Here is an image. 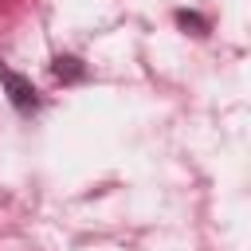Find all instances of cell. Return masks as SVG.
I'll use <instances>...</instances> for the list:
<instances>
[{"instance_id":"cell-2","label":"cell","mask_w":251,"mask_h":251,"mask_svg":"<svg viewBox=\"0 0 251 251\" xmlns=\"http://www.w3.org/2000/svg\"><path fill=\"white\" fill-rule=\"evenodd\" d=\"M55 75L59 78H82V67H78V59H55Z\"/></svg>"},{"instance_id":"cell-1","label":"cell","mask_w":251,"mask_h":251,"mask_svg":"<svg viewBox=\"0 0 251 251\" xmlns=\"http://www.w3.org/2000/svg\"><path fill=\"white\" fill-rule=\"evenodd\" d=\"M0 82H4V90H8V102H12L20 114H35V110H39V90L31 86V78H24V75H16L12 67L0 63Z\"/></svg>"},{"instance_id":"cell-3","label":"cell","mask_w":251,"mask_h":251,"mask_svg":"<svg viewBox=\"0 0 251 251\" xmlns=\"http://www.w3.org/2000/svg\"><path fill=\"white\" fill-rule=\"evenodd\" d=\"M176 20H180L184 27H196V35H204V27H208V24H204L200 16H192V12H176Z\"/></svg>"}]
</instances>
